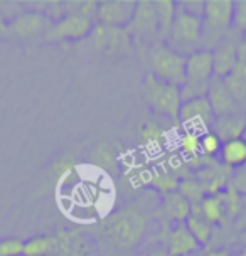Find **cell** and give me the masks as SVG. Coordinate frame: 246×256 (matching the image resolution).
Instances as JSON below:
<instances>
[{
  "label": "cell",
  "instance_id": "obj_1",
  "mask_svg": "<svg viewBox=\"0 0 246 256\" xmlns=\"http://www.w3.org/2000/svg\"><path fill=\"white\" fill-rule=\"evenodd\" d=\"M145 231L147 219L135 208H123L103 222L106 240L120 250H130L136 246L145 236Z\"/></svg>",
  "mask_w": 246,
  "mask_h": 256
},
{
  "label": "cell",
  "instance_id": "obj_2",
  "mask_svg": "<svg viewBox=\"0 0 246 256\" xmlns=\"http://www.w3.org/2000/svg\"><path fill=\"white\" fill-rule=\"evenodd\" d=\"M166 44L172 51L190 56L202 48V16L188 10L180 2H177L174 22Z\"/></svg>",
  "mask_w": 246,
  "mask_h": 256
},
{
  "label": "cell",
  "instance_id": "obj_3",
  "mask_svg": "<svg viewBox=\"0 0 246 256\" xmlns=\"http://www.w3.org/2000/svg\"><path fill=\"white\" fill-rule=\"evenodd\" d=\"M233 0H206L202 6V49L212 51L233 30Z\"/></svg>",
  "mask_w": 246,
  "mask_h": 256
},
{
  "label": "cell",
  "instance_id": "obj_4",
  "mask_svg": "<svg viewBox=\"0 0 246 256\" xmlns=\"http://www.w3.org/2000/svg\"><path fill=\"white\" fill-rule=\"evenodd\" d=\"M144 98L154 115L168 118L179 126V112L182 104L180 88L164 83L152 72H147L144 78Z\"/></svg>",
  "mask_w": 246,
  "mask_h": 256
},
{
  "label": "cell",
  "instance_id": "obj_5",
  "mask_svg": "<svg viewBox=\"0 0 246 256\" xmlns=\"http://www.w3.org/2000/svg\"><path fill=\"white\" fill-rule=\"evenodd\" d=\"M212 78L214 62L211 51L199 49V51L188 56V61H186V83L180 88L182 102L204 98L208 94V88Z\"/></svg>",
  "mask_w": 246,
  "mask_h": 256
},
{
  "label": "cell",
  "instance_id": "obj_6",
  "mask_svg": "<svg viewBox=\"0 0 246 256\" xmlns=\"http://www.w3.org/2000/svg\"><path fill=\"white\" fill-rule=\"evenodd\" d=\"M186 61L188 58L172 51L166 42H157L150 51L152 74L167 84L182 88L186 83Z\"/></svg>",
  "mask_w": 246,
  "mask_h": 256
},
{
  "label": "cell",
  "instance_id": "obj_7",
  "mask_svg": "<svg viewBox=\"0 0 246 256\" xmlns=\"http://www.w3.org/2000/svg\"><path fill=\"white\" fill-rule=\"evenodd\" d=\"M214 113L209 104L208 98H194L189 102H182L179 112V126L180 130L196 132V134H204L211 130L214 122Z\"/></svg>",
  "mask_w": 246,
  "mask_h": 256
},
{
  "label": "cell",
  "instance_id": "obj_8",
  "mask_svg": "<svg viewBox=\"0 0 246 256\" xmlns=\"http://www.w3.org/2000/svg\"><path fill=\"white\" fill-rule=\"evenodd\" d=\"M126 32L130 34L132 40H136L140 44L154 42L158 36V22L154 4L150 0H140L135 6L134 17H132Z\"/></svg>",
  "mask_w": 246,
  "mask_h": 256
},
{
  "label": "cell",
  "instance_id": "obj_9",
  "mask_svg": "<svg viewBox=\"0 0 246 256\" xmlns=\"http://www.w3.org/2000/svg\"><path fill=\"white\" fill-rule=\"evenodd\" d=\"M158 240L167 250L168 256H190L201 251V244L194 240L184 222H177L172 226H162V232Z\"/></svg>",
  "mask_w": 246,
  "mask_h": 256
},
{
  "label": "cell",
  "instance_id": "obj_10",
  "mask_svg": "<svg viewBox=\"0 0 246 256\" xmlns=\"http://www.w3.org/2000/svg\"><path fill=\"white\" fill-rule=\"evenodd\" d=\"M93 27V20L86 19L83 16H78V14H66L62 19L52 22V27L46 34V40H51V42L78 40L90 36Z\"/></svg>",
  "mask_w": 246,
  "mask_h": 256
},
{
  "label": "cell",
  "instance_id": "obj_11",
  "mask_svg": "<svg viewBox=\"0 0 246 256\" xmlns=\"http://www.w3.org/2000/svg\"><path fill=\"white\" fill-rule=\"evenodd\" d=\"M91 42L93 48L102 54H118L132 51V38L126 29L116 27L96 26L91 30Z\"/></svg>",
  "mask_w": 246,
  "mask_h": 256
},
{
  "label": "cell",
  "instance_id": "obj_12",
  "mask_svg": "<svg viewBox=\"0 0 246 256\" xmlns=\"http://www.w3.org/2000/svg\"><path fill=\"white\" fill-rule=\"evenodd\" d=\"M135 0H103L98 2L96 19L100 26L126 29L135 12Z\"/></svg>",
  "mask_w": 246,
  "mask_h": 256
},
{
  "label": "cell",
  "instance_id": "obj_13",
  "mask_svg": "<svg viewBox=\"0 0 246 256\" xmlns=\"http://www.w3.org/2000/svg\"><path fill=\"white\" fill-rule=\"evenodd\" d=\"M189 214L190 204L179 190H174L160 194V204H158L157 211L154 212V218H157L162 226H172L177 222H186Z\"/></svg>",
  "mask_w": 246,
  "mask_h": 256
},
{
  "label": "cell",
  "instance_id": "obj_14",
  "mask_svg": "<svg viewBox=\"0 0 246 256\" xmlns=\"http://www.w3.org/2000/svg\"><path fill=\"white\" fill-rule=\"evenodd\" d=\"M231 172L233 170L220 164V160H208L199 170L192 172V176L204 187L206 196H216L228 189Z\"/></svg>",
  "mask_w": 246,
  "mask_h": 256
},
{
  "label": "cell",
  "instance_id": "obj_15",
  "mask_svg": "<svg viewBox=\"0 0 246 256\" xmlns=\"http://www.w3.org/2000/svg\"><path fill=\"white\" fill-rule=\"evenodd\" d=\"M52 27V20L48 16L39 12H26L14 17L8 22V32L19 36V38H36L39 34H48Z\"/></svg>",
  "mask_w": 246,
  "mask_h": 256
},
{
  "label": "cell",
  "instance_id": "obj_16",
  "mask_svg": "<svg viewBox=\"0 0 246 256\" xmlns=\"http://www.w3.org/2000/svg\"><path fill=\"white\" fill-rule=\"evenodd\" d=\"M206 98L209 104H211L214 116H224V115H231V113L246 112V110H243L236 103L233 94L226 88L222 78H216V76L212 78L211 83H209Z\"/></svg>",
  "mask_w": 246,
  "mask_h": 256
},
{
  "label": "cell",
  "instance_id": "obj_17",
  "mask_svg": "<svg viewBox=\"0 0 246 256\" xmlns=\"http://www.w3.org/2000/svg\"><path fill=\"white\" fill-rule=\"evenodd\" d=\"M236 44L234 32L231 30L216 48L212 49V62H214V76L224 78L234 70L236 62Z\"/></svg>",
  "mask_w": 246,
  "mask_h": 256
},
{
  "label": "cell",
  "instance_id": "obj_18",
  "mask_svg": "<svg viewBox=\"0 0 246 256\" xmlns=\"http://www.w3.org/2000/svg\"><path fill=\"white\" fill-rule=\"evenodd\" d=\"M211 130L216 134L222 142L241 138L246 132V112L231 113V115L216 116L211 125Z\"/></svg>",
  "mask_w": 246,
  "mask_h": 256
},
{
  "label": "cell",
  "instance_id": "obj_19",
  "mask_svg": "<svg viewBox=\"0 0 246 256\" xmlns=\"http://www.w3.org/2000/svg\"><path fill=\"white\" fill-rule=\"evenodd\" d=\"M140 145L152 154H160L168 144V135L158 122L148 120L138 128Z\"/></svg>",
  "mask_w": 246,
  "mask_h": 256
},
{
  "label": "cell",
  "instance_id": "obj_20",
  "mask_svg": "<svg viewBox=\"0 0 246 256\" xmlns=\"http://www.w3.org/2000/svg\"><path fill=\"white\" fill-rule=\"evenodd\" d=\"M218 160H220V164L230 168V170L246 167V138L244 136L222 142Z\"/></svg>",
  "mask_w": 246,
  "mask_h": 256
},
{
  "label": "cell",
  "instance_id": "obj_21",
  "mask_svg": "<svg viewBox=\"0 0 246 256\" xmlns=\"http://www.w3.org/2000/svg\"><path fill=\"white\" fill-rule=\"evenodd\" d=\"M184 224L189 230L190 234L194 236V240L201 244V248H208V246L211 244L214 228L201 216V212H199V206L190 208V214H189V218L186 219Z\"/></svg>",
  "mask_w": 246,
  "mask_h": 256
},
{
  "label": "cell",
  "instance_id": "obj_22",
  "mask_svg": "<svg viewBox=\"0 0 246 256\" xmlns=\"http://www.w3.org/2000/svg\"><path fill=\"white\" fill-rule=\"evenodd\" d=\"M199 212L212 228L226 226V208L221 199V194L206 196L199 204Z\"/></svg>",
  "mask_w": 246,
  "mask_h": 256
},
{
  "label": "cell",
  "instance_id": "obj_23",
  "mask_svg": "<svg viewBox=\"0 0 246 256\" xmlns=\"http://www.w3.org/2000/svg\"><path fill=\"white\" fill-rule=\"evenodd\" d=\"M154 4V10H156L157 22H158V36L157 42H166L170 32L172 22H174L176 10H177V2L174 0H156Z\"/></svg>",
  "mask_w": 246,
  "mask_h": 256
},
{
  "label": "cell",
  "instance_id": "obj_24",
  "mask_svg": "<svg viewBox=\"0 0 246 256\" xmlns=\"http://www.w3.org/2000/svg\"><path fill=\"white\" fill-rule=\"evenodd\" d=\"M222 81H224L226 88L230 90V93L233 94L236 103L246 110V68L236 64L234 70L222 78Z\"/></svg>",
  "mask_w": 246,
  "mask_h": 256
},
{
  "label": "cell",
  "instance_id": "obj_25",
  "mask_svg": "<svg viewBox=\"0 0 246 256\" xmlns=\"http://www.w3.org/2000/svg\"><path fill=\"white\" fill-rule=\"evenodd\" d=\"M58 236H34L24 241L22 256H51L58 251Z\"/></svg>",
  "mask_w": 246,
  "mask_h": 256
},
{
  "label": "cell",
  "instance_id": "obj_26",
  "mask_svg": "<svg viewBox=\"0 0 246 256\" xmlns=\"http://www.w3.org/2000/svg\"><path fill=\"white\" fill-rule=\"evenodd\" d=\"M148 187L156 189L160 194H167V192H174L179 187V179L167 170L166 167L152 168V177H150Z\"/></svg>",
  "mask_w": 246,
  "mask_h": 256
},
{
  "label": "cell",
  "instance_id": "obj_27",
  "mask_svg": "<svg viewBox=\"0 0 246 256\" xmlns=\"http://www.w3.org/2000/svg\"><path fill=\"white\" fill-rule=\"evenodd\" d=\"M177 190H179L180 194L184 196L186 200H188V202L190 204V208H196V206H199V204H201V200L206 198V190H204V187L194 179V176H189V177H184V179H180Z\"/></svg>",
  "mask_w": 246,
  "mask_h": 256
},
{
  "label": "cell",
  "instance_id": "obj_28",
  "mask_svg": "<svg viewBox=\"0 0 246 256\" xmlns=\"http://www.w3.org/2000/svg\"><path fill=\"white\" fill-rule=\"evenodd\" d=\"M222 140L214 134L212 130H208L199 135V150H201V157L206 160H218L221 152Z\"/></svg>",
  "mask_w": 246,
  "mask_h": 256
},
{
  "label": "cell",
  "instance_id": "obj_29",
  "mask_svg": "<svg viewBox=\"0 0 246 256\" xmlns=\"http://www.w3.org/2000/svg\"><path fill=\"white\" fill-rule=\"evenodd\" d=\"M228 189H231L236 192L241 198L246 196V167L236 168V170L231 172L230 182H228Z\"/></svg>",
  "mask_w": 246,
  "mask_h": 256
},
{
  "label": "cell",
  "instance_id": "obj_30",
  "mask_svg": "<svg viewBox=\"0 0 246 256\" xmlns=\"http://www.w3.org/2000/svg\"><path fill=\"white\" fill-rule=\"evenodd\" d=\"M22 253H24V241L19 238L0 240V256H22Z\"/></svg>",
  "mask_w": 246,
  "mask_h": 256
},
{
  "label": "cell",
  "instance_id": "obj_31",
  "mask_svg": "<svg viewBox=\"0 0 246 256\" xmlns=\"http://www.w3.org/2000/svg\"><path fill=\"white\" fill-rule=\"evenodd\" d=\"M233 29L236 32H243V34H246V0H238V2H234Z\"/></svg>",
  "mask_w": 246,
  "mask_h": 256
},
{
  "label": "cell",
  "instance_id": "obj_32",
  "mask_svg": "<svg viewBox=\"0 0 246 256\" xmlns=\"http://www.w3.org/2000/svg\"><path fill=\"white\" fill-rule=\"evenodd\" d=\"M236 62L246 68V39H240L236 44Z\"/></svg>",
  "mask_w": 246,
  "mask_h": 256
},
{
  "label": "cell",
  "instance_id": "obj_33",
  "mask_svg": "<svg viewBox=\"0 0 246 256\" xmlns=\"http://www.w3.org/2000/svg\"><path fill=\"white\" fill-rule=\"evenodd\" d=\"M199 256H233L230 248H208Z\"/></svg>",
  "mask_w": 246,
  "mask_h": 256
},
{
  "label": "cell",
  "instance_id": "obj_34",
  "mask_svg": "<svg viewBox=\"0 0 246 256\" xmlns=\"http://www.w3.org/2000/svg\"><path fill=\"white\" fill-rule=\"evenodd\" d=\"M142 256H168L167 250L164 248V246H152V248H148Z\"/></svg>",
  "mask_w": 246,
  "mask_h": 256
},
{
  "label": "cell",
  "instance_id": "obj_35",
  "mask_svg": "<svg viewBox=\"0 0 246 256\" xmlns=\"http://www.w3.org/2000/svg\"><path fill=\"white\" fill-rule=\"evenodd\" d=\"M7 32H8V22L6 20V17L0 14V36L7 34Z\"/></svg>",
  "mask_w": 246,
  "mask_h": 256
},
{
  "label": "cell",
  "instance_id": "obj_36",
  "mask_svg": "<svg viewBox=\"0 0 246 256\" xmlns=\"http://www.w3.org/2000/svg\"><path fill=\"white\" fill-rule=\"evenodd\" d=\"M233 256H246V246H241L236 253H233Z\"/></svg>",
  "mask_w": 246,
  "mask_h": 256
},
{
  "label": "cell",
  "instance_id": "obj_37",
  "mask_svg": "<svg viewBox=\"0 0 246 256\" xmlns=\"http://www.w3.org/2000/svg\"><path fill=\"white\" fill-rule=\"evenodd\" d=\"M240 240L243 241V246H246V231L243 232H240Z\"/></svg>",
  "mask_w": 246,
  "mask_h": 256
},
{
  "label": "cell",
  "instance_id": "obj_38",
  "mask_svg": "<svg viewBox=\"0 0 246 256\" xmlns=\"http://www.w3.org/2000/svg\"><path fill=\"white\" fill-rule=\"evenodd\" d=\"M244 138H246V132H244Z\"/></svg>",
  "mask_w": 246,
  "mask_h": 256
}]
</instances>
